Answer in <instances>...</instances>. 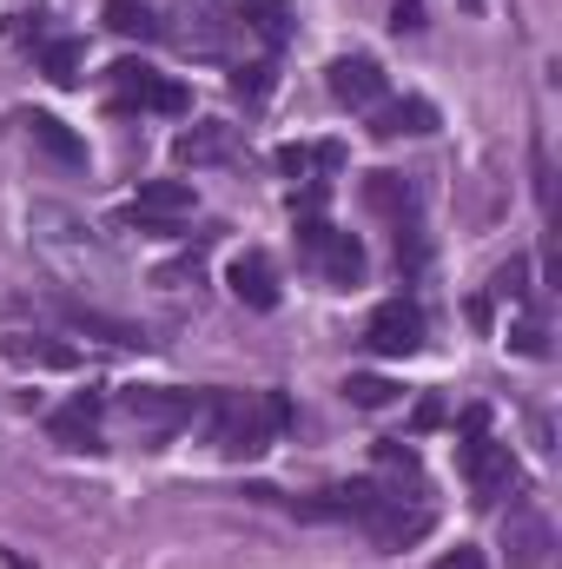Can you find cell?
Segmentation results:
<instances>
[{"label": "cell", "mask_w": 562, "mask_h": 569, "mask_svg": "<svg viewBox=\"0 0 562 569\" xmlns=\"http://www.w3.org/2000/svg\"><path fill=\"white\" fill-rule=\"evenodd\" d=\"M20 127H27V140L40 146L53 166H87V140L67 133V120H53V113H20Z\"/></svg>", "instance_id": "15"}, {"label": "cell", "mask_w": 562, "mask_h": 569, "mask_svg": "<svg viewBox=\"0 0 562 569\" xmlns=\"http://www.w3.org/2000/svg\"><path fill=\"white\" fill-rule=\"evenodd\" d=\"M391 232H398V266H404V272H423V259H430V239H423V219L411 212V219H398Z\"/></svg>", "instance_id": "23"}, {"label": "cell", "mask_w": 562, "mask_h": 569, "mask_svg": "<svg viewBox=\"0 0 562 569\" xmlns=\"http://www.w3.org/2000/svg\"><path fill=\"white\" fill-rule=\"evenodd\" d=\"M232 152H239V127H219V120H199V127H185L172 140V159L179 166H219Z\"/></svg>", "instance_id": "12"}, {"label": "cell", "mask_w": 562, "mask_h": 569, "mask_svg": "<svg viewBox=\"0 0 562 569\" xmlns=\"http://www.w3.org/2000/svg\"><path fill=\"white\" fill-rule=\"evenodd\" d=\"M364 345H371L378 358H418L423 351V305H411V298L378 305L371 325H364Z\"/></svg>", "instance_id": "6"}, {"label": "cell", "mask_w": 562, "mask_h": 569, "mask_svg": "<svg viewBox=\"0 0 562 569\" xmlns=\"http://www.w3.org/2000/svg\"><path fill=\"white\" fill-rule=\"evenodd\" d=\"M192 206H199V192H192L185 179H152V186H140V199L127 206V226L165 239V232H179V226L192 219Z\"/></svg>", "instance_id": "4"}, {"label": "cell", "mask_w": 562, "mask_h": 569, "mask_svg": "<svg viewBox=\"0 0 562 569\" xmlns=\"http://www.w3.org/2000/svg\"><path fill=\"white\" fill-rule=\"evenodd\" d=\"M324 87H331V100L351 107V113L384 107V67H378L371 53H338V60L324 67Z\"/></svg>", "instance_id": "7"}, {"label": "cell", "mask_w": 562, "mask_h": 569, "mask_svg": "<svg viewBox=\"0 0 562 569\" xmlns=\"http://www.w3.org/2000/svg\"><path fill=\"white\" fill-rule=\"evenodd\" d=\"M47 430H53V443H67V450H100V398L80 391L73 405H60V411L47 418Z\"/></svg>", "instance_id": "13"}, {"label": "cell", "mask_w": 562, "mask_h": 569, "mask_svg": "<svg viewBox=\"0 0 562 569\" xmlns=\"http://www.w3.org/2000/svg\"><path fill=\"white\" fill-rule=\"evenodd\" d=\"M225 27H239V20H225L219 7H199V27L185 33V47L192 53H225Z\"/></svg>", "instance_id": "22"}, {"label": "cell", "mask_w": 562, "mask_h": 569, "mask_svg": "<svg viewBox=\"0 0 562 569\" xmlns=\"http://www.w3.org/2000/svg\"><path fill=\"white\" fill-rule=\"evenodd\" d=\"M113 93H120V100H113L120 113H133V107H152V113H185V107H192V100H185V87H179V80H165V73H152L145 60H120V67H113Z\"/></svg>", "instance_id": "5"}, {"label": "cell", "mask_w": 562, "mask_h": 569, "mask_svg": "<svg viewBox=\"0 0 562 569\" xmlns=\"http://www.w3.org/2000/svg\"><path fill=\"white\" fill-rule=\"evenodd\" d=\"M80 60H87L80 40H40V73H47L53 87H73V80H80Z\"/></svg>", "instance_id": "19"}, {"label": "cell", "mask_w": 562, "mask_h": 569, "mask_svg": "<svg viewBox=\"0 0 562 569\" xmlns=\"http://www.w3.org/2000/svg\"><path fill=\"white\" fill-rule=\"evenodd\" d=\"M378 463H384V470H398V477H411V483H423L418 450H411V443H398V437H391V443H378Z\"/></svg>", "instance_id": "29"}, {"label": "cell", "mask_w": 562, "mask_h": 569, "mask_svg": "<svg viewBox=\"0 0 562 569\" xmlns=\"http://www.w3.org/2000/svg\"><path fill=\"white\" fill-rule=\"evenodd\" d=\"M60 318L73 325V331H87V338H107V345H145L140 325H127V318H107V311H87V305H60Z\"/></svg>", "instance_id": "18"}, {"label": "cell", "mask_w": 562, "mask_h": 569, "mask_svg": "<svg viewBox=\"0 0 562 569\" xmlns=\"http://www.w3.org/2000/svg\"><path fill=\"white\" fill-rule=\"evenodd\" d=\"M7 358L13 365H47V371H73V351L67 345H40V338H20V331L7 338Z\"/></svg>", "instance_id": "21"}, {"label": "cell", "mask_w": 562, "mask_h": 569, "mask_svg": "<svg viewBox=\"0 0 562 569\" xmlns=\"http://www.w3.org/2000/svg\"><path fill=\"white\" fill-rule=\"evenodd\" d=\"M344 398H351L358 411H384V405H398V385H391V378H351Z\"/></svg>", "instance_id": "24"}, {"label": "cell", "mask_w": 562, "mask_h": 569, "mask_svg": "<svg viewBox=\"0 0 562 569\" xmlns=\"http://www.w3.org/2000/svg\"><path fill=\"white\" fill-rule=\"evenodd\" d=\"M199 405H205V391H179V385H127V391H120V411H127L152 443L172 437V430H185L199 418Z\"/></svg>", "instance_id": "2"}, {"label": "cell", "mask_w": 562, "mask_h": 569, "mask_svg": "<svg viewBox=\"0 0 562 569\" xmlns=\"http://www.w3.org/2000/svg\"><path fill=\"white\" fill-rule=\"evenodd\" d=\"M490 291H496V298H516V305H523V298H530V259H510V266H496Z\"/></svg>", "instance_id": "26"}, {"label": "cell", "mask_w": 562, "mask_h": 569, "mask_svg": "<svg viewBox=\"0 0 562 569\" xmlns=\"http://www.w3.org/2000/svg\"><path fill=\"white\" fill-rule=\"evenodd\" d=\"M371 133L378 140H423V133H436V107L418 100V93L384 100V107H371Z\"/></svg>", "instance_id": "10"}, {"label": "cell", "mask_w": 562, "mask_h": 569, "mask_svg": "<svg viewBox=\"0 0 562 569\" xmlns=\"http://www.w3.org/2000/svg\"><path fill=\"white\" fill-rule=\"evenodd\" d=\"M503 557H510V569H550V557H556L550 517H536L530 503H516V510L503 517Z\"/></svg>", "instance_id": "8"}, {"label": "cell", "mask_w": 562, "mask_h": 569, "mask_svg": "<svg viewBox=\"0 0 562 569\" xmlns=\"http://www.w3.org/2000/svg\"><path fill=\"white\" fill-rule=\"evenodd\" d=\"M232 20L245 33H259L265 47H284L291 40V7L284 0H232Z\"/></svg>", "instance_id": "16"}, {"label": "cell", "mask_w": 562, "mask_h": 569, "mask_svg": "<svg viewBox=\"0 0 562 569\" xmlns=\"http://www.w3.org/2000/svg\"><path fill=\"white\" fill-rule=\"evenodd\" d=\"M279 166L291 179H304V172H338V166H344V146H284Z\"/></svg>", "instance_id": "20"}, {"label": "cell", "mask_w": 562, "mask_h": 569, "mask_svg": "<svg viewBox=\"0 0 562 569\" xmlns=\"http://www.w3.org/2000/svg\"><path fill=\"white\" fill-rule=\"evenodd\" d=\"M232 93L259 107V100L272 93V60H259V67H239V73H232Z\"/></svg>", "instance_id": "25"}, {"label": "cell", "mask_w": 562, "mask_h": 569, "mask_svg": "<svg viewBox=\"0 0 562 569\" xmlns=\"http://www.w3.org/2000/svg\"><path fill=\"white\" fill-rule=\"evenodd\" d=\"M483 425H490V411H483V405H470V411H463V437H483Z\"/></svg>", "instance_id": "31"}, {"label": "cell", "mask_w": 562, "mask_h": 569, "mask_svg": "<svg viewBox=\"0 0 562 569\" xmlns=\"http://www.w3.org/2000/svg\"><path fill=\"white\" fill-rule=\"evenodd\" d=\"M530 172H536V199H543V212L556 219V179H550V146L530 140Z\"/></svg>", "instance_id": "27"}, {"label": "cell", "mask_w": 562, "mask_h": 569, "mask_svg": "<svg viewBox=\"0 0 562 569\" xmlns=\"http://www.w3.org/2000/svg\"><path fill=\"white\" fill-rule=\"evenodd\" d=\"M120 40H165V20H159V7L152 0H107V13H100Z\"/></svg>", "instance_id": "17"}, {"label": "cell", "mask_w": 562, "mask_h": 569, "mask_svg": "<svg viewBox=\"0 0 562 569\" xmlns=\"http://www.w3.org/2000/svg\"><path fill=\"white\" fill-rule=\"evenodd\" d=\"M510 345H516L523 358H550V325H543V318H523V325L510 331Z\"/></svg>", "instance_id": "28"}, {"label": "cell", "mask_w": 562, "mask_h": 569, "mask_svg": "<svg viewBox=\"0 0 562 569\" xmlns=\"http://www.w3.org/2000/svg\"><path fill=\"white\" fill-rule=\"evenodd\" d=\"M225 284H232V298L252 305V311H272V305H279V266H272L265 252H239L232 272H225Z\"/></svg>", "instance_id": "11"}, {"label": "cell", "mask_w": 562, "mask_h": 569, "mask_svg": "<svg viewBox=\"0 0 562 569\" xmlns=\"http://www.w3.org/2000/svg\"><path fill=\"white\" fill-rule=\"evenodd\" d=\"M364 206H371V212H384V219L398 226V219H411V212H418V179H411V172H384V166H378V172H364Z\"/></svg>", "instance_id": "14"}, {"label": "cell", "mask_w": 562, "mask_h": 569, "mask_svg": "<svg viewBox=\"0 0 562 569\" xmlns=\"http://www.w3.org/2000/svg\"><path fill=\"white\" fill-rule=\"evenodd\" d=\"M470 7H483V0H470Z\"/></svg>", "instance_id": "33"}, {"label": "cell", "mask_w": 562, "mask_h": 569, "mask_svg": "<svg viewBox=\"0 0 562 569\" xmlns=\"http://www.w3.org/2000/svg\"><path fill=\"white\" fill-rule=\"evenodd\" d=\"M391 27H398V33H418V27H423V0H398Z\"/></svg>", "instance_id": "30"}, {"label": "cell", "mask_w": 562, "mask_h": 569, "mask_svg": "<svg viewBox=\"0 0 562 569\" xmlns=\"http://www.w3.org/2000/svg\"><path fill=\"white\" fill-rule=\"evenodd\" d=\"M436 569H483V557H476V550H456V557H443Z\"/></svg>", "instance_id": "32"}, {"label": "cell", "mask_w": 562, "mask_h": 569, "mask_svg": "<svg viewBox=\"0 0 562 569\" xmlns=\"http://www.w3.org/2000/svg\"><path fill=\"white\" fill-rule=\"evenodd\" d=\"M463 477H470V490H476V503H483V510H496L503 497H510V503L523 497V470H516L510 443H490V437H463Z\"/></svg>", "instance_id": "3"}, {"label": "cell", "mask_w": 562, "mask_h": 569, "mask_svg": "<svg viewBox=\"0 0 562 569\" xmlns=\"http://www.w3.org/2000/svg\"><path fill=\"white\" fill-rule=\"evenodd\" d=\"M364 530H371L378 550H404V543H418L423 530H430V510L423 503L404 510V497H378V510L364 517Z\"/></svg>", "instance_id": "9"}, {"label": "cell", "mask_w": 562, "mask_h": 569, "mask_svg": "<svg viewBox=\"0 0 562 569\" xmlns=\"http://www.w3.org/2000/svg\"><path fill=\"white\" fill-rule=\"evenodd\" d=\"M199 418L225 457H259V450H272V437L291 430V398L284 391H212L199 405Z\"/></svg>", "instance_id": "1"}]
</instances>
